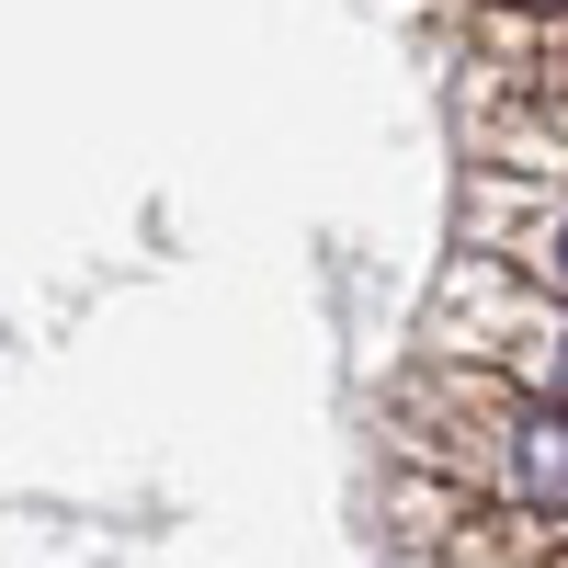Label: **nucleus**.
<instances>
[{"mask_svg": "<svg viewBox=\"0 0 568 568\" xmlns=\"http://www.w3.org/2000/svg\"><path fill=\"white\" fill-rule=\"evenodd\" d=\"M444 455L500 478L524 511H568V409H546L535 387H466V444Z\"/></svg>", "mask_w": 568, "mask_h": 568, "instance_id": "nucleus-1", "label": "nucleus"}, {"mask_svg": "<svg viewBox=\"0 0 568 568\" xmlns=\"http://www.w3.org/2000/svg\"><path fill=\"white\" fill-rule=\"evenodd\" d=\"M511 262H524V273L546 284V296L568 307V205H546V216L524 227V240H511Z\"/></svg>", "mask_w": 568, "mask_h": 568, "instance_id": "nucleus-2", "label": "nucleus"}, {"mask_svg": "<svg viewBox=\"0 0 568 568\" xmlns=\"http://www.w3.org/2000/svg\"><path fill=\"white\" fill-rule=\"evenodd\" d=\"M524 342H535V353H524V387H535L546 409H568V318H546V329H524Z\"/></svg>", "mask_w": 568, "mask_h": 568, "instance_id": "nucleus-3", "label": "nucleus"}, {"mask_svg": "<svg viewBox=\"0 0 568 568\" xmlns=\"http://www.w3.org/2000/svg\"><path fill=\"white\" fill-rule=\"evenodd\" d=\"M557 136H568V91H557Z\"/></svg>", "mask_w": 568, "mask_h": 568, "instance_id": "nucleus-4", "label": "nucleus"}, {"mask_svg": "<svg viewBox=\"0 0 568 568\" xmlns=\"http://www.w3.org/2000/svg\"><path fill=\"white\" fill-rule=\"evenodd\" d=\"M535 12H568V0H535Z\"/></svg>", "mask_w": 568, "mask_h": 568, "instance_id": "nucleus-5", "label": "nucleus"}]
</instances>
